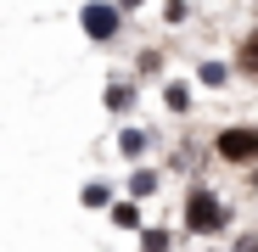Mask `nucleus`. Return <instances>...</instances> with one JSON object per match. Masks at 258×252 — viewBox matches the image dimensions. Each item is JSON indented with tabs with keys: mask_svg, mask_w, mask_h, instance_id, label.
<instances>
[{
	"mask_svg": "<svg viewBox=\"0 0 258 252\" xmlns=\"http://www.w3.org/2000/svg\"><path fill=\"white\" fill-rule=\"evenodd\" d=\"M208 162H213V157H208V140L180 135L174 146H168V157H163L157 168H163V174H180V180H202V174H208Z\"/></svg>",
	"mask_w": 258,
	"mask_h": 252,
	"instance_id": "423d86ee",
	"label": "nucleus"
},
{
	"mask_svg": "<svg viewBox=\"0 0 258 252\" xmlns=\"http://www.w3.org/2000/svg\"><path fill=\"white\" fill-rule=\"evenodd\" d=\"M241 224V213H236V202L213 185L208 174L202 180H185V191H180V207H174V230H180V241H202V246H219V241H230V230Z\"/></svg>",
	"mask_w": 258,
	"mask_h": 252,
	"instance_id": "f257e3e1",
	"label": "nucleus"
},
{
	"mask_svg": "<svg viewBox=\"0 0 258 252\" xmlns=\"http://www.w3.org/2000/svg\"><path fill=\"white\" fill-rule=\"evenodd\" d=\"M163 23H168V28L191 23V0H163Z\"/></svg>",
	"mask_w": 258,
	"mask_h": 252,
	"instance_id": "dca6fc26",
	"label": "nucleus"
},
{
	"mask_svg": "<svg viewBox=\"0 0 258 252\" xmlns=\"http://www.w3.org/2000/svg\"><path fill=\"white\" fill-rule=\"evenodd\" d=\"M208 157H213V168L252 174L258 168V118H225L219 129L208 135Z\"/></svg>",
	"mask_w": 258,
	"mask_h": 252,
	"instance_id": "f03ea898",
	"label": "nucleus"
},
{
	"mask_svg": "<svg viewBox=\"0 0 258 252\" xmlns=\"http://www.w3.org/2000/svg\"><path fill=\"white\" fill-rule=\"evenodd\" d=\"M230 73L241 84H258V28L236 34V45H230Z\"/></svg>",
	"mask_w": 258,
	"mask_h": 252,
	"instance_id": "1a4fd4ad",
	"label": "nucleus"
},
{
	"mask_svg": "<svg viewBox=\"0 0 258 252\" xmlns=\"http://www.w3.org/2000/svg\"><path fill=\"white\" fill-rule=\"evenodd\" d=\"M174 246H180V230L157 224V219H146V230L135 235V252H174Z\"/></svg>",
	"mask_w": 258,
	"mask_h": 252,
	"instance_id": "4468645a",
	"label": "nucleus"
},
{
	"mask_svg": "<svg viewBox=\"0 0 258 252\" xmlns=\"http://www.w3.org/2000/svg\"><path fill=\"white\" fill-rule=\"evenodd\" d=\"M141 90H146V84H141L135 73H107V84H101V112H107L112 123L141 118Z\"/></svg>",
	"mask_w": 258,
	"mask_h": 252,
	"instance_id": "39448f33",
	"label": "nucleus"
},
{
	"mask_svg": "<svg viewBox=\"0 0 258 252\" xmlns=\"http://www.w3.org/2000/svg\"><path fill=\"white\" fill-rule=\"evenodd\" d=\"M163 168L157 162H135V168H123V180H118V196H129V202H141V207H152L157 196H163Z\"/></svg>",
	"mask_w": 258,
	"mask_h": 252,
	"instance_id": "0eeeda50",
	"label": "nucleus"
},
{
	"mask_svg": "<svg viewBox=\"0 0 258 252\" xmlns=\"http://www.w3.org/2000/svg\"><path fill=\"white\" fill-rule=\"evenodd\" d=\"M112 6H118V12H123V17H135V12H141V6H146V0H112Z\"/></svg>",
	"mask_w": 258,
	"mask_h": 252,
	"instance_id": "f3484780",
	"label": "nucleus"
},
{
	"mask_svg": "<svg viewBox=\"0 0 258 252\" xmlns=\"http://www.w3.org/2000/svg\"><path fill=\"white\" fill-rule=\"evenodd\" d=\"M157 101H163V112L174 118V123H191V112H197V84H191V78H163V84H157Z\"/></svg>",
	"mask_w": 258,
	"mask_h": 252,
	"instance_id": "6e6552de",
	"label": "nucleus"
},
{
	"mask_svg": "<svg viewBox=\"0 0 258 252\" xmlns=\"http://www.w3.org/2000/svg\"><path fill=\"white\" fill-rule=\"evenodd\" d=\"M107 224H112L118 235H141V230H146V207L129 202V196H118V202L107 207Z\"/></svg>",
	"mask_w": 258,
	"mask_h": 252,
	"instance_id": "9b49d317",
	"label": "nucleus"
},
{
	"mask_svg": "<svg viewBox=\"0 0 258 252\" xmlns=\"http://www.w3.org/2000/svg\"><path fill=\"white\" fill-rule=\"evenodd\" d=\"M191 84H197V90H230V84H236L230 56H202V62L191 67Z\"/></svg>",
	"mask_w": 258,
	"mask_h": 252,
	"instance_id": "9d476101",
	"label": "nucleus"
},
{
	"mask_svg": "<svg viewBox=\"0 0 258 252\" xmlns=\"http://www.w3.org/2000/svg\"><path fill=\"white\" fill-rule=\"evenodd\" d=\"M129 73H135L141 84H163V78H168V51H163V45H141Z\"/></svg>",
	"mask_w": 258,
	"mask_h": 252,
	"instance_id": "f8f14e48",
	"label": "nucleus"
},
{
	"mask_svg": "<svg viewBox=\"0 0 258 252\" xmlns=\"http://www.w3.org/2000/svg\"><path fill=\"white\" fill-rule=\"evenodd\" d=\"M112 151H118V162L123 168H135V162H152L157 151H163V129H152V123H118L112 129Z\"/></svg>",
	"mask_w": 258,
	"mask_h": 252,
	"instance_id": "20e7f679",
	"label": "nucleus"
},
{
	"mask_svg": "<svg viewBox=\"0 0 258 252\" xmlns=\"http://www.w3.org/2000/svg\"><path fill=\"white\" fill-rule=\"evenodd\" d=\"M225 252H258V224H236L230 241H225Z\"/></svg>",
	"mask_w": 258,
	"mask_h": 252,
	"instance_id": "2eb2a0df",
	"label": "nucleus"
},
{
	"mask_svg": "<svg viewBox=\"0 0 258 252\" xmlns=\"http://www.w3.org/2000/svg\"><path fill=\"white\" fill-rule=\"evenodd\" d=\"M123 28H129V17L112 6V0H84V6H79V34L90 39V45H101V51L118 45Z\"/></svg>",
	"mask_w": 258,
	"mask_h": 252,
	"instance_id": "7ed1b4c3",
	"label": "nucleus"
},
{
	"mask_svg": "<svg viewBox=\"0 0 258 252\" xmlns=\"http://www.w3.org/2000/svg\"><path fill=\"white\" fill-rule=\"evenodd\" d=\"M112 202H118V185L101 180V174H90V180L79 185V207H84V213H107Z\"/></svg>",
	"mask_w": 258,
	"mask_h": 252,
	"instance_id": "ddd939ff",
	"label": "nucleus"
}]
</instances>
